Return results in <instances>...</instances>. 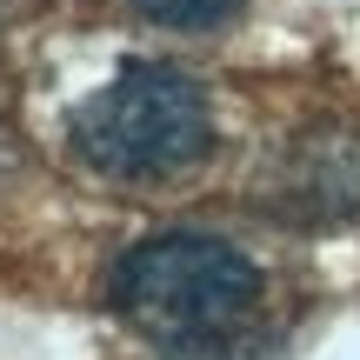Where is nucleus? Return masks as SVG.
Masks as SVG:
<instances>
[{"mask_svg":"<svg viewBox=\"0 0 360 360\" xmlns=\"http://www.w3.org/2000/svg\"><path fill=\"white\" fill-rule=\"evenodd\" d=\"M107 307L167 360H233L260 340L267 274L220 233H147L107 274Z\"/></svg>","mask_w":360,"mask_h":360,"instance_id":"f257e3e1","label":"nucleus"},{"mask_svg":"<svg viewBox=\"0 0 360 360\" xmlns=\"http://www.w3.org/2000/svg\"><path fill=\"white\" fill-rule=\"evenodd\" d=\"M67 147L87 174L120 187L180 180L214 154V101L174 60H127L101 94L74 107Z\"/></svg>","mask_w":360,"mask_h":360,"instance_id":"f03ea898","label":"nucleus"},{"mask_svg":"<svg viewBox=\"0 0 360 360\" xmlns=\"http://www.w3.org/2000/svg\"><path fill=\"white\" fill-rule=\"evenodd\" d=\"M267 207L281 220H360V147L347 141H294L281 174L267 180Z\"/></svg>","mask_w":360,"mask_h":360,"instance_id":"7ed1b4c3","label":"nucleus"},{"mask_svg":"<svg viewBox=\"0 0 360 360\" xmlns=\"http://www.w3.org/2000/svg\"><path fill=\"white\" fill-rule=\"evenodd\" d=\"M141 20L174 27V34H207V27H227L247 0H127Z\"/></svg>","mask_w":360,"mask_h":360,"instance_id":"20e7f679","label":"nucleus"}]
</instances>
